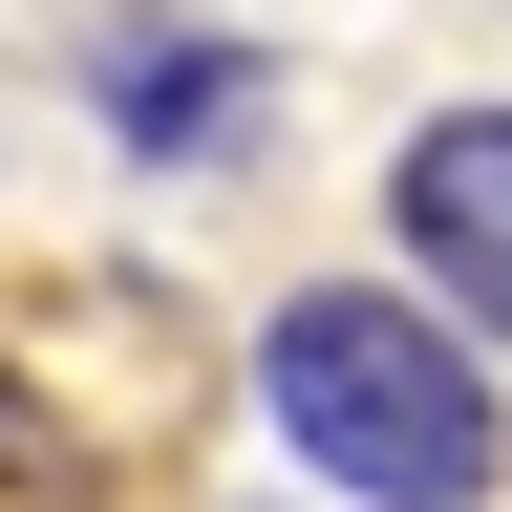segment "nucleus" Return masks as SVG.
<instances>
[{"label":"nucleus","mask_w":512,"mask_h":512,"mask_svg":"<svg viewBox=\"0 0 512 512\" xmlns=\"http://www.w3.org/2000/svg\"><path fill=\"white\" fill-rule=\"evenodd\" d=\"M256 406H278V448L320 491H363V512H491V384L470 342H448L427 299H363V278H320L278 299V342H256Z\"/></svg>","instance_id":"obj_1"},{"label":"nucleus","mask_w":512,"mask_h":512,"mask_svg":"<svg viewBox=\"0 0 512 512\" xmlns=\"http://www.w3.org/2000/svg\"><path fill=\"white\" fill-rule=\"evenodd\" d=\"M406 256H427V299H470L491 342H512V107H448V128H406Z\"/></svg>","instance_id":"obj_2"},{"label":"nucleus","mask_w":512,"mask_h":512,"mask_svg":"<svg viewBox=\"0 0 512 512\" xmlns=\"http://www.w3.org/2000/svg\"><path fill=\"white\" fill-rule=\"evenodd\" d=\"M107 107H128V150H150V171H192V150H235V128H256V64H235V43H107Z\"/></svg>","instance_id":"obj_3"},{"label":"nucleus","mask_w":512,"mask_h":512,"mask_svg":"<svg viewBox=\"0 0 512 512\" xmlns=\"http://www.w3.org/2000/svg\"><path fill=\"white\" fill-rule=\"evenodd\" d=\"M0 448H22V406H0Z\"/></svg>","instance_id":"obj_4"}]
</instances>
